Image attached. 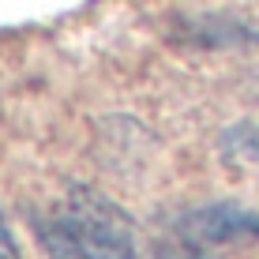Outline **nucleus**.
<instances>
[{"mask_svg": "<svg viewBox=\"0 0 259 259\" xmlns=\"http://www.w3.org/2000/svg\"><path fill=\"white\" fill-rule=\"evenodd\" d=\"M154 259H210V255L195 252V248H162Z\"/></svg>", "mask_w": 259, "mask_h": 259, "instance_id": "obj_5", "label": "nucleus"}, {"mask_svg": "<svg viewBox=\"0 0 259 259\" xmlns=\"http://www.w3.org/2000/svg\"><path fill=\"white\" fill-rule=\"evenodd\" d=\"M181 233L188 240H233V237H255L259 240V210L214 203L199 207L181 222Z\"/></svg>", "mask_w": 259, "mask_h": 259, "instance_id": "obj_2", "label": "nucleus"}, {"mask_svg": "<svg viewBox=\"0 0 259 259\" xmlns=\"http://www.w3.org/2000/svg\"><path fill=\"white\" fill-rule=\"evenodd\" d=\"M38 240L49 259H136L128 218L91 188H71L68 199L38 222Z\"/></svg>", "mask_w": 259, "mask_h": 259, "instance_id": "obj_1", "label": "nucleus"}, {"mask_svg": "<svg viewBox=\"0 0 259 259\" xmlns=\"http://www.w3.org/2000/svg\"><path fill=\"white\" fill-rule=\"evenodd\" d=\"M226 150H229V154H240V158L259 162V128H252V124L233 128V132L226 136Z\"/></svg>", "mask_w": 259, "mask_h": 259, "instance_id": "obj_3", "label": "nucleus"}, {"mask_svg": "<svg viewBox=\"0 0 259 259\" xmlns=\"http://www.w3.org/2000/svg\"><path fill=\"white\" fill-rule=\"evenodd\" d=\"M0 259H19V252H15V240H12V229H8L4 214H0Z\"/></svg>", "mask_w": 259, "mask_h": 259, "instance_id": "obj_4", "label": "nucleus"}]
</instances>
